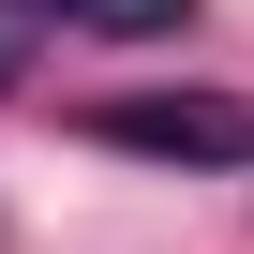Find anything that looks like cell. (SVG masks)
Returning a JSON list of instances; mask_svg holds the SVG:
<instances>
[{
	"label": "cell",
	"instance_id": "cell-2",
	"mask_svg": "<svg viewBox=\"0 0 254 254\" xmlns=\"http://www.w3.org/2000/svg\"><path fill=\"white\" fill-rule=\"evenodd\" d=\"M30 15H60V30H105V45H150V30H180L194 0H30Z\"/></svg>",
	"mask_w": 254,
	"mask_h": 254
},
{
	"label": "cell",
	"instance_id": "cell-3",
	"mask_svg": "<svg viewBox=\"0 0 254 254\" xmlns=\"http://www.w3.org/2000/svg\"><path fill=\"white\" fill-rule=\"evenodd\" d=\"M0 90H15V0H0Z\"/></svg>",
	"mask_w": 254,
	"mask_h": 254
},
{
	"label": "cell",
	"instance_id": "cell-1",
	"mask_svg": "<svg viewBox=\"0 0 254 254\" xmlns=\"http://www.w3.org/2000/svg\"><path fill=\"white\" fill-rule=\"evenodd\" d=\"M105 150H150V165H254V105L224 90H135V105H90Z\"/></svg>",
	"mask_w": 254,
	"mask_h": 254
}]
</instances>
